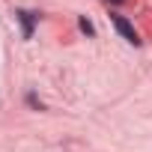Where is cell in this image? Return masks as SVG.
Segmentation results:
<instances>
[{"instance_id":"cell-1","label":"cell","mask_w":152,"mask_h":152,"mask_svg":"<svg viewBox=\"0 0 152 152\" xmlns=\"http://www.w3.org/2000/svg\"><path fill=\"white\" fill-rule=\"evenodd\" d=\"M113 27L119 30V36L125 39V42H131V45H140V39H137V33H134V27L122 18V15H113Z\"/></svg>"},{"instance_id":"cell-2","label":"cell","mask_w":152,"mask_h":152,"mask_svg":"<svg viewBox=\"0 0 152 152\" xmlns=\"http://www.w3.org/2000/svg\"><path fill=\"white\" fill-rule=\"evenodd\" d=\"M15 18L24 24V39H30V36H33V24L39 21V15H36V12H27V9H18Z\"/></svg>"},{"instance_id":"cell-3","label":"cell","mask_w":152,"mask_h":152,"mask_svg":"<svg viewBox=\"0 0 152 152\" xmlns=\"http://www.w3.org/2000/svg\"><path fill=\"white\" fill-rule=\"evenodd\" d=\"M81 30H84V33H93V24H90L87 18H81Z\"/></svg>"},{"instance_id":"cell-4","label":"cell","mask_w":152,"mask_h":152,"mask_svg":"<svg viewBox=\"0 0 152 152\" xmlns=\"http://www.w3.org/2000/svg\"><path fill=\"white\" fill-rule=\"evenodd\" d=\"M113 3H122V0H113Z\"/></svg>"}]
</instances>
